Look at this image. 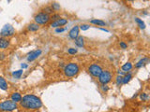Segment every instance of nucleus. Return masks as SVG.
I'll return each instance as SVG.
<instances>
[{
  "mask_svg": "<svg viewBox=\"0 0 150 112\" xmlns=\"http://www.w3.org/2000/svg\"><path fill=\"white\" fill-rule=\"evenodd\" d=\"M20 105L25 109L37 110L42 107V102L40 97L34 94H26L22 97V100L20 101Z\"/></svg>",
  "mask_w": 150,
  "mask_h": 112,
  "instance_id": "obj_1",
  "label": "nucleus"
},
{
  "mask_svg": "<svg viewBox=\"0 0 150 112\" xmlns=\"http://www.w3.org/2000/svg\"><path fill=\"white\" fill-rule=\"evenodd\" d=\"M80 71V67L76 63H70L65 65L64 67V74L68 78L75 77Z\"/></svg>",
  "mask_w": 150,
  "mask_h": 112,
  "instance_id": "obj_2",
  "label": "nucleus"
},
{
  "mask_svg": "<svg viewBox=\"0 0 150 112\" xmlns=\"http://www.w3.org/2000/svg\"><path fill=\"white\" fill-rule=\"evenodd\" d=\"M18 105L17 103H15L12 100H6L4 102L0 103V111L3 112H11L13 110L17 109Z\"/></svg>",
  "mask_w": 150,
  "mask_h": 112,
  "instance_id": "obj_3",
  "label": "nucleus"
},
{
  "mask_svg": "<svg viewBox=\"0 0 150 112\" xmlns=\"http://www.w3.org/2000/svg\"><path fill=\"white\" fill-rule=\"evenodd\" d=\"M51 20V16L48 14L44 13V12H40L34 17V21L37 24H46L48 23V22Z\"/></svg>",
  "mask_w": 150,
  "mask_h": 112,
  "instance_id": "obj_4",
  "label": "nucleus"
},
{
  "mask_svg": "<svg viewBox=\"0 0 150 112\" xmlns=\"http://www.w3.org/2000/svg\"><path fill=\"white\" fill-rule=\"evenodd\" d=\"M15 34V29L14 27L10 24H5L3 28L0 31V36L1 38H9Z\"/></svg>",
  "mask_w": 150,
  "mask_h": 112,
  "instance_id": "obj_5",
  "label": "nucleus"
},
{
  "mask_svg": "<svg viewBox=\"0 0 150 112\" xmlns=\"http://www.w3.org/2000/svg\"><path fill=\"white\" fill-rule=\"evenodd\" d=\"M98 78H99V81L101 85H105L112 80V74L108 70H102V72Z\"/></svg>",
  "mask_w": 150,
  "mask_h": 112,
  "instance_id": "obj_6",
  "label": "nucleus"
},
{
  "mask_svg": "<svg viewBox=\"0 0 150 112\" xmlns=\"http://www.w3.org/2000/svg\"><path fill=\"white\" fill-rule=\"evenodd\" d=\"M88 72L92 77H95V78H98V77L101 75V73L102 72V68L99 65H97V64H93L88 67Z\"/></svg>",
  "mask_w": 150,
  "mask_h": 112,
  "instance_id": "obj_7",
  "label": "nucleus"
},
{
  "mask_svg": "<svg viewBox=\"0 0 150 112\" xmlns=\"http://www.w3.org/2000/svg\"><path fill=\"white\" fill-rule=\"evenodd\" d=\"M41 53H42V51H41V49H36V51L31 52L27 55V58H26L27 62H33V61H35L41 55Z\"/></svg>",
  "mask_w": 150,
  "mask_h": 112,
  "instance_id": "obj_8",
  "label": "nucleus"
},
{
  "mask_svg": "<svg viewBox=\"0 0 150 112\" xmlns=\"http://www.w3.org/2000/svg\"><path fill=\"white\" fill-rule=\"evenodd\" d=\"M68 23V20L67 19H64V18H60L58 20L56 21H54V22H52L50 26L51 27H54V28H58V27H61V26H64Z\"/></svg>",
  "mask_w": 150,
  "mask_h": 112,
  "instance_id": "obj_9",
  "label": "nucleus"
},
{
  "mask_svg": "<svg viewBox=\"0 0 150 112\" xmlns=\"http://www.w3.org/2000/svg\"><path fill=\"white\" fill-rule=\"evenodd\" d=\"M79 30H80V28H79L78 25H75L74 27H72L71 29H70V33H69V36H70V38H71V39H75V38H77L79 36Z\"/></svg>",
  "mask_w": 150,
  "mask_h": 112,
  "instance_id": "obj_10",
  "label": "nucleus"
},
{
  "mask_svg": "<svg viewBox=\"0 0 150 112\" xmlns=\"http://www.w3.org/2000/svg\"><path fill=\"white\" fill-rule=\"evenodd\" d=\"M9 45H10V41H9V38H0V49H7Z\"/></svg>",
  "mask_w": 150,
  "mask_h": 112,
  "instance_id": "obj_11",
  "label": "nucleus"
},
{
  "mask_svg": "<svg viewBox=\"0 0 150 112\" xmlns=\"http://www.w3.org/2000/svg\"><path fill=\"white\" fill-rule=\"evenodd\" d=\"M148 63H149V58H148V57H145V58L141 59V60L135 65V67H136V68H141L143 65H147Z\"/></svg>",
  "mask_w": 150,
  "mask_h": 112,
  "instance_id": "obj_12",
  "label": "nucleus"
},
{
  "mask_svg": "<svg viewBox=\"0 0 150 112\" xmlns=\"http://www.w3.org/2000/svg\"><path fill=\"white\" fill-rule=\"evenodd\" d=\"M10 100L14 101L15 103H20V101L22 100V95L20 92H13L10 95Z\"/></svg>",
  "mask_w": 150,
  "mask_h": 112,
  "instance_id": "obj_13",
  "label": "nucleus"
},
{
  "mask_svg": "<svg viewBox=\"0 0 150 112\" xmlns=\"http://www.w3.org/2000/svg\"><path fill=\"white\" fill-rule=\"evenodd\" d=\"M8 88H9V85H8L7 80L3 77L0 76V89L2 91H7Z\"/></svg>",
  "mask_w": 150,
  "mask_h": 112,
  "instance_id": "obj_14",
  "label": "nucleus"
},
{
  "mask_svg": "<svg viewBox=\"0 0 150 112\" xmlns=\"http://www.w3.org/2000/svg\"><path fill=\"white\" fill-rule=\"evenodd\" d=\"M74 40H75V45H76L77 47L83 48L84 46H85V38H84L83 36H79L78 38H75Z\"/></svg>",
  "mask_w": 150,
  "mask_h": 112,
  "instance_id": "obj_15",
  "label": "nucleus"
},
{
  "mask_svg": "<svg viewBox=\"0 0 150 112\" xmlns=\"http://www.w3.org/2000/svg\"><path fill=\"white\" fill-rule=\"evenodd\" d=\"M131 78H132L131 73H130V72H129V73H126L125 76H124L123 78H122V84H128Z\"/></svg>",
  "mask_w": 150,
  "mask_h": 112,
  "instance_id": "obj_16",
  "label": "nucleus"
},
{
  "mask_svg": "<svg viewBox=\"0 0 150 112\" xmlns=\"http://www.w3.org/2000/svg\"><path fill=\"white\" fill-rule=\"evenodd\" d=\"M90 23L95 25H99V26H105L106 25V22H104V21L98 20V19H93V20H91L90 21Z\"/></svg>",
  "mask_w": 150,
  "mask_h": 112,
  "instance_id": "obj_17",
  "label": "nucleus"
},
{
  "mask_svg": "<svg viewBox=\"0 0 150 112\" xmlns=\"http://www.w3.org/2000/svg\"><path fill=\"white\" fill-rule=\"evenodd\" d=\"M27 29L29 30L30 32H36L40 29V25L37 24L36 22H33V23H30V24L27 26Z\"/></svg>",
  "mask_w": 150,
  "mask_h": 112,
  "instance_id": "obj_18",
  "label": "nucleus"
},
{
  "mask_svg": "<svg viewBox=\"0 0 150 112\" xmlns=\"http://www.w3.org/2000/svg\"><path fill=\"white\" fill-rule=\"evenodd\" d=\"M132 69V64L128 62V63H126L125 65H122V71H124L125 73H127L128 71H130Z\"/></svg>",
  "mask_w": 150,
  "mask_h": 112,
  "instance_id": "obj_19",
  "label": "nucleus"
},
{
  "mask_svg": "<svg viewBox=\"0 0 150 112\" xmlns=\"http://www.w3.org/2000/svg\"><path fill=\"white\" fill-rule=\"evenodd\" d=\"M23 73H24V70L20 69V70H17V71H14L12 72V77H14L15 78H21V77L23 76Z\"/></svg>",
  "mask_w": 150,
  "mask_h": 112,
  "instance_id": "obj_20",
  "label": "nucleus"
},
{
  "mask_svg": "<svg viewBox=\"0 0 150 112\" xmlns=\"http://www.w3.org/2000/svg\"><path fill=\"white\" fill-rule=\"evenodd\" d=\"M135 22L138 23V25H139V27L141 28V29H145V28H146V23H145V22H143L141 19L135 18Z\"/></svg>",
  "mask_w": 150,
  "mask_h": 112,
  "instance_id": "obj_21",
  "label": "nucleus"
},
{
  "mask_svg": "<svg viewBox=\"0 0 150 112\" xmlns=\"http://www.w3.org/2000/svg\"><path fill=\"white\" fill-rule=\"evenodd\" d=\"M43 12L46 13V14H48V15H50V14L54 13V9H52L51 6H50V7H45L44 9H43Z\"/></svg>",
  "mask_w": 150,
  "mask_h": 112,
  "instance_id": "obj_22",
  "label": "nucleus"
},
{
  "mask_svg": "<svg viewBox=\"0 0 150 112\" xmlns=\"http://www.w3.org/2000/svg\"><path fill=\"white\" fill-rule=\"evenodd\" d=\"M51 8L53 9H54V11H56V10H59V9H61L60 7V5L58 4V3H56V2H54L53 4L51 5Z\"/></svg>",
  "mask_w": 150,
  "mask_h": 112,
  "instance_id": "obj_23",
  "label": "nucleus"
},
{
  "mask_svg": "<svg viewBox=\"0 0 150 112\" xmlns=\"http://www.w3.org/2000/svg\"><path fill=\"white\" fill-rule=\"evenodd\" d=\"M148 98H149V96H148V94H146V92H143V94H140V99H141L142 101H147Z\"/></svg>",
  "mask_w": 150,
  "mask_h": 112,
  "instance_id": "obj_24",
  "label": "nucleus"
},
{
  "mask_svg": "<svg viewBox=\"0 0 150 112\" xmlns=\"http://www.w3.org/2000/svg\"><path fill=\"white\" fill-rule=\"evenodd\" d=\"M68 52L70 54H72V55H73V54H76L77 52H78V49H74V48H70V49H68Z\"/></svg>",
  "mask_w": 150,
  "mask_h": 112,
  "instance_id": "obj_25",
  "label": "nucleus"
},
{
  "mask_svg": "<svg viewBox=\"0 0 150 112\" xmlns=\"http://www.w3.org/2000/svg\"><path fill=\"white\" fill-rule=\"evenodd\" d=\"M79 28H81V29L83 30V31H85V30L89 29V28H90V25H89V24H85V23H84V24H81Z\"/></svg>",
  "mask_w": 150,
  "mask_h": 112,
  "instance_id": "obj_26",
  "label": "nucleus"
},
{
  "mask_svg": "<svg viewBox=\"0 0 150 112\" xmlns=\"http://www.w3.org/2000/svg\"><path fill=\"white\" fill-rule=\"evenodd\" d=\"M122 78H123V77H122V76H119V75L116 77L115 82H116L117 85H121V84H122Z\"/></svg>",
  "mask_w": 150,
  "mask_h": 112,
  "instance_id": "obj_27",
  "label": "nucleus"
},
{
  "mask_svg": "<svg viewBox=\"0 0 150 112\" xmlns=\"http://www.w3.org/2000/svg\"><path fill=\"white\" fill-rule=\"evenodd\" d=\"M58 19H60V15H59V14H53V15L51 16L52 21H56V20H58Z\"/></svg>",
  "mask_w": 150,
  "mask_h": 112,
  "instance_id": "obj_28",
  "label": "nucleus"
},
{
  "mask_svg": "<svg viewBox=\"0 0 150 112\" xmlns=\"http://www.w3.org/2000/svg\"><path fill=\"white\" fill-rule=\"evenodd\" d=\"M120 47L122 48V49H127V48H128V46H127V44H126L125 42H123V41H121L120 42Z\"/></svg>",
  "mask_w": 150,
  "mask_h": 112,
  "instance_id": "obj_29",
  "label": "nucleus"
},
{
  "mask_svg": "<svg viewBox=\"0 0 150 112\" xmlns=\"http://www.w3.org/2000/svg\"><path fill=\"white\" fill-rule=\"evenodd\" d=\"M6 58V53L5 52H0V61L4 60Z\"/></svg>",
  "mask_w": 150,
  "mask_h": 112,
  "instance_id": "obj_30",
  "label": "nucleus"
},
{
  "mask_svg": "<svg viewBox=\"0 0 150 112\" xmlns=\"http://www.w3.org/2000/svg\"><path fill=\"white\" fill-rule=\"evenodd\" d=\"M66 30V28H56L55 33H62Z\"/></svg>",
  "mask_w": 150,
  "mask_h": 112,
  "instance_id": "obj_31",
  "label": "nucleus"
},
{
  "mask_svg": "<svg viewBox=\"0 0 150 112\" xmlns=\"http://www.w3.org/2000/svg\"><path fill=\"white\" fill-rule=\"evenodd\" d=\"M101 89H102L103 92H107L108 90H109V87H108V86L105 84V85H102V86H101Z\"/></svg>",
  "mask_w": 150,
  "mask_h": 112,
  "instance_id": "obj_32",
  "label": "nucleus"
},
{
  "mask_svg": "<svg viewBox=\"0 0 150 112\" xmlns=\"http://www.w3.org/2000/svg\"><path fill=\"white\" fill-rule=\"evenodd\" d=\"M21 66H22L23 69H25V68H27V67H28V65H27L26 64H22V65H21Z\"/></svg>",
  "mask_w": 150,
  "mask_h": 112,
  "instance_id": "obj_33",
  "label": "nucleus"
},
{
  "mask_svg": "<svg viewBox=\"0 0 150 112\" xmlns=\"http://www.w3.org/2000/svg\"><path fill=\"white\" fill-rule=\"evenodd\" d=\"M117 73H118V75L119 76H122V75H125L126 73L124 71H120V70H119V71H117Z\"/></svg>",
  "mask_w": 150,
  "mask_h": 112,
  "instance_id": "obj_34",
  "label": "nucleus"
},
{
  "mask_svg": "<svg viewBox=\"0 0 150 112\" xmlns=\"http://www.w3.org/2000/svg\"><path fill=\"white\" fill-rule=\"evenodd\" d=\"M99 29H101V31H104V32H109V30L105 29V28H99Z\"/></svg>",
  "mask_w": 150,
  "mask_h": 112,
  "instance_id": "obj_35",
  "label": "nucleus"
},
{
  "mask_svg": "<svg viewBox=\"0 0 150 112\" xmlns=\"http://www.w3.org/2000/svg\"><path fill=\"white\" fill-rule=\"evenodd\" d=\"M128 1H134V0H128Z\"/></svg>",
  "mask_w": 150,
  "mask_h": 112,
  "instance_id": "obj_36",
  "label": "nucleus"
},
{
  "mask_svg": "<svg viewBox=\"0 0 150 112\" xmlns=\"http://www.w3.org/2000/svg\"><path fill=\"white\" fill-rule=\"evenodd\" d=\"M143 1H146V0H143Z\"/></svg>",
  "mask_w": 150,
  "mask_h": 112,
  "instance_id": "obj_37",
  "label": "nucleus"
},
{
  "mask_svg": "<svg viewBox=\"0 0 150 112\" xmlns=\"http://www.w3.org/2000/svg\"><path fill=\"white\" fill-rule=\"evenodd\" d=\"M0 97H1V95H0Z\"/></svg>",
  "mask_w": 150,
  "mask_h": 112,
  "instance_id": "obj_38",
  "label": "nucleus"
}]
</instances>
